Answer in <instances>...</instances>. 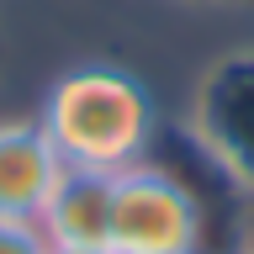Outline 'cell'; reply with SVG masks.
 <instances>
[{"label": "cell", "mask_w": 254, "mask_h": 254, "mask_svg": "<svg viewBox=\"0 0 254 254\" xmlns=\"http://www.w3.org/2000/svg\"><path fill=\"white\" fill-rule=\"evenodd\" d=\"M64 164L53 138L43 132L37 117H11L0 122V217L37 222L53 186L64 180Z\"/></svg>", "instance_id": "cell-4"}, {"label": "cell", "mask_w": 254, "mask_h": 254, "mask_svg": "<svg viewBox=\"0 0 254 254\" xmlns=\"http://www.w3.org/2000/svg\"><path fill=\"white\" fill-rule=\"evenodd\" d=\"M117 254H201L206 249V201L186 175L164 164H127L111 175V238Z\"/></svg>", "instance_id": "cell-2"}, {"label": "cell", "mask_w": 254, "mask_h": 254, "mask_svg": "<svg viewBox=\"0 0 254 254\" xmlns=\"http://www.w3.org/2000/svg\"><path fill=\"white\" fill-rule=\"evenodd\" d=\"M244 254H254V222H249V244H244Z\"/></svg>", "instance_id": "cell-8"}, {"label": "cell", "mask_w": 254, "mask_h": 254, "mask_svg": "<svg viewBox=\"0 0 254 254\" xmlns=\"http://www.w3.org/2000/svg\"><path fill=\"white\" fill-rule=\"evenodd\" d=\"M190 138L222 180L254 201V48H228L190 90Z\"/></svg>", "instance_id": "cell-3"}, {"label": "cell", "mask_w": 254, "mask_h": 254, "mask_svg": "<svg viewBox=\"0 0 254 254\" xmlns=\"http://www.w3.org/2000/svg\"><path fill=\"white\" fill-rule=\"evenodd\" d=\"M37 228L48 233L53 249L106 244L111 238V175H101V170H64V180L53 186Z\"/></svg>", "instance_id": "cell-5"}, {"label": "cell", "mask_w": 254, "mask_h": 254, "mask_svg": "<svg viewBox=\"0 0 254 254\" xmlns=\"http://www.w3.org/2000/svg\"><path fill=\"white\" fill-rule=\"evenodd\" d=\"M53 254H117L111 244H69V249H53Z\"/></svg>", "instance_id": "cell-7"}, {"label": "cell", "mask_w": 254, "mask_h": 254, "mask_svg": "<svg viewBox=\"0 0 254 254\" xmlns=\"http://www.w3.org/2000/svg\"><path fill=\"white\" fill-rule=\"evenodd\" d=\"M0 254H53V244H48V233L37 222L0 217Z\"/></svg>", "instance_id": "cell-6"}, {"label": "cell", "mask_w": 254, "mask_h": 254, "mask_svg": "<svg viewBox=\"0 0 254 254\" xmlns=\"http://www.w3.org/2000/svg\"><path fill=\"white\" fill-rule=\"evenodd\" d=\"M37 122H43V132L53 138V148L69 170L122 175L127 164L148 159L154 95L127 69L90 64V69H69L64 79H53Z\"/></svg>", "instance_id": "cell-1"}]
</instances>
